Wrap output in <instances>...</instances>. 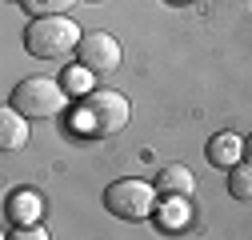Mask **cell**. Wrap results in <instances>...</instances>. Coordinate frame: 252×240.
Listing matches in <instances>:
<instances>
[{"label": "cell", "mask_w": 252, "mask_h": 240, "mask_svg": "<svg viewBox=\"0 0 252 240\" xmlns=\"http://www.w3.org/2000/svg\"><path fill=\"white\" fill-rule=\"evenodd\" d=\"M80 44V24L64 12H52V16H36L32 24L24 28V48L32 52L36 60H60L68 56Z\"/></svg>", "instance_id": "1"}, {"label": "cell", "mask_w": 252, "mask_h": 240, "mask_svg": "<svg viewBox=\"0 0 252 240\" xmlns=\"http://www.w3.org/2000/svg\"><path fill=\"white\" fill-rule=\"evenodd\" d=\"M76 124L88 132V136H116L124 124H128V100L112 88H96L80 100V112H76Z\"/></svg>", "instance_id": "2"}, {"label": "cell", "mask_w": 252, "mask_h": 240, "mask_svg": "<svg viewBox=\"0 0 252 240\" xmlns=\"http://www.w3.org/2000/svg\"><path fill=\"white\" fill-rule=\"evenodd\" d=\"M156 184H148V180H136V176H124V180H112V184L104 188V208L112 216L128 220V224H140L156 212Z\"/></svg>", "instance_id": "3"}, {"label": "cell", "mask_w": 252, "mask_h": 240, "mask_svg": "<svg viewBox=\"0 0 252 240\" xmlns=\"http://www.w3.org/2000/svg\"><path fill=\"white\" fill-rule=\"evenodd\" d=\"M12 104L32 120H48L64 108V84H56L48 76H28L12 88Z\"/></svg>", "instance_id": "4"}, {"label": "cell", "mask_w": 252, "mask_h": 240, "mask_svg": "<svg viewBox=\"0 0 252 240\" xmlns=\"http://www.w3.org/2000/svg\"><path fill=\"white\" fill-rule=\"evenodd\" d=\"M76 56H80V64H84L92 76H112V72L120 68V60H124L120 40L108 36V32H88V36H80Z\"/></svg>", "instance_id": "5"}, {"label": "cell", "mask_w": 252, "mask_h": 240, "mask_svg": "<svg viewBox=\"0 0 252 240\" xmlns=\"http://www.w3.org/2000/svg\"><path fill=\"white\" fill-rule=\"evenodd\" d=\"M156 192L168 196V200H188L196 192V176L188 172V164H168V168H160V176H156Z\"/></svg>", "instance_id": "6"}, {"label": "cell", "mask_w": 252, "mask_h": 240, "mask_svg": "<svg viewBox=\"0 0 252 240\" xmlns=\"http://www.w3.org/2000/svg\"><path fill=\"white\" fill-rule=\"evenodd\" d=\"M208 160L216 164V168H232V164H240V152H244V140L236 136V132H220V136H212L208 140Z\"/></svg>", "instance_id": "7"}, {"label": "cell", "mask_w": 252, "mask_h": 240, "mask_svg": "<svg viewBox=\"0 0 252 240\" xmlns=\"http://www.w3.org/2000/svg\"><path fill=\"white\" fill-rule=\"evenodd\" d=\"M40 216V192H32V188H16L12 196H8V220L20 228V224H32Z\"/></svg>", "instance_id": "8"}, {"label": "cell", "mask_w": 252, "mask_h": 240, "mask_svg": "<svg viewBox=\"0 0 252 240\" xmlns=\"http://www.w3.org/2000/svg\"><path fill=\"white\" fill-rule=\"evenodd\" d=\"M24 112L16 108V104H8L4 112H0V144L4 148H24V140H28V124H24Z\"/></svg>", "instance_id": "9"}, {"label": "cell", "mask_w": 252, "mask_h": 240, "mask_svg": "<svg viewBox=\"0 0 252 240\" xmlns=\"http://www.w3.org/2000/svg\"><path fill=\"white\" fill-rule=\"evenodd\" d=\"M228 192H232V200L252 204V160H248V164H232V172H228Z\"/></svg>", "instance_id": "10"}, {"label": "cell", "mask_w": 252, "mask_h": 240, "mask_svg": "<svg viewBox=\"0 0 252 240\" xmlns=\"http://www.w3.org/2000/svg\"><path fill=\"white\" fill-rule=\"evenodd\" d=\"M20 8L32 12V16H52V12L72 8V0H20Z\"/></svg>", "instance_id": "11"}, {"label": "cell", "mask_w": 252, "mask_h": 240, "mask_svg": "<svg viewBox=\"0 0 252 240\" xmlns=\"http://www.w3.org/2000/svg\"><path fill=\"white\" fill-rule=\"evenodd\" d=\"M12 236H20V240H24V236H28V240H44L48 232H40L36 224H20V232H12Z\"/></svg>", "instance_id": "12"}, {"label": "cell", "mask_w": 252, "mask_h": 240, "mask_svg": "<svg viewBox=\"0 0 252 240\" xmlns=\"http://www.w3.org/2000/svg\"><path fill=\"white\" fill-rule=\"evenodd\" d=\"M84 72H88L84 64H80V68H72V72H68V88H80V84H84Z\"/></svg>", "instance_id": "13"}, {"label": "cell", "mask_w": 252, "mask_h": 240, "mask_svg": "<svg viewBox=\"0 0 252 240\" xmlns=\"http://www.w3.org/2000/svg\"><path fill=\"white\" fill-rule=\"evenodd\" d=\"M244 152H248V160H252V136H248V144H244Z\"/></svg>", "instance_id": "14"}]
</instances>
